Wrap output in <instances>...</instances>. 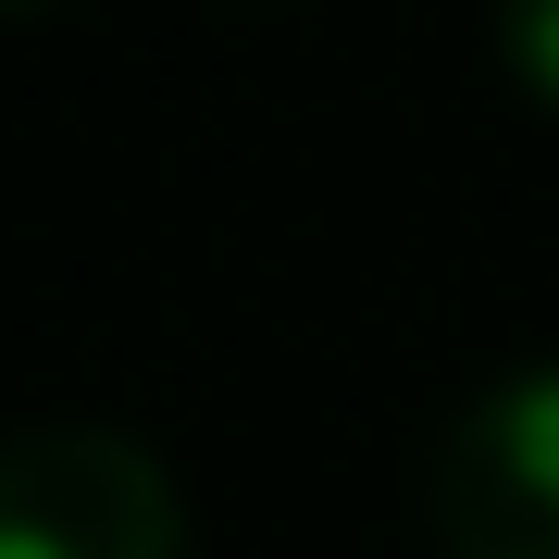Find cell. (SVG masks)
<instances>
[{"instance_id":"cell-1","label":"cell","mask_w":559,"mask_h":559,"mask_svg":"<svg viewBox=\"0 0 559 559\" xmlns=\"http://www.w3.org/2000/svg\"><path fill=\"white\" fill-rule=\"evenodd\" d=\"M0 559H187V498L124 423L0 436Z\"/></svg>"},{"instance_id":"cell-2","label":"cell","mask_w":559,"mask_h":559,"mask_svg":"<svg viewBox=\"0 0 559 559\" xmlns=\"http://www.w3.org/2000/svg\"><path fill=\"white\" fill-rule=\"evenodd\" d=\"M436 559H559V360L473 385L423 460Z\"/></svg>"},{"instance_id":"cell-3","label":"cell","mask_w":559,"mask_h":559,"mask_svg":"<svg viewBox=\"0 0 559 559\" xmlns=\"http://www.w3.org/2000/svg\"><path fill=\"white\" fill-rule=\"evenodd\" d=\"M498 62L559 112V0H498Z\"/></svg>"},{"instance_id":"cell-4","label":"cell","mask_w":559,"mask_h":559,"mask_svg":"<svg viewBox=\"0 0 559 559\" xmlns=\"http://www.w3.org/2000/svg\"><path fill=\"white\" fill-rule=\"evenodd\" d=\"M0 13H50V0H0Z\"/></svg>"}]
</instances>
